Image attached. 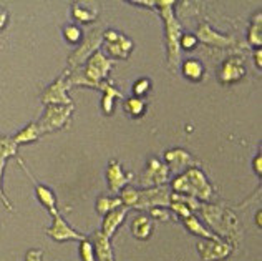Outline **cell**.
Listing matches in <instances>:
<instances>
[{"label":"cell","instance_id":"7c38bea8","mask_svg":"<svg viewBox=\"0 0 262 261\" xmlns=\"http://www.w3.org/2000/svg\"><path fill=\"white\" fill-rule=\"evenodd\" d=\"M67 83L63 77L58 78L55 83L48 86V90L42 95V102L47 105H72V102L67 97Z\"/></svg>","mask_w":262,"mask_h":261},{"label":"cell","instance_id":"3957f363","mask_svg":"<svg viewBox=\"0 0 262 261\" xmlns=\"http://www.w3.org/2000/svg\"><path fill=\"white\" fill-rule=\"evenodd\" d=\"M113 67V62L108 60V58L100 52H95L93 55L88 58V65H86L83 78L78 80H68L67 89H70V85H91V86H100L101 78H105L108 75V70Z\"/></svg>","mask_w":262,"mask_h":261},{"label":"cell","instance_id":"30bf717a","mask_svg":"<svg viewBox=\"0 0 262 261\" xmlns=\"http://www.w3.org/2000/svg\"><path fill=\"white\" fill-rule=\"evenodd\" d=\"M105 40H106V48L111 53V57L116 58H128L129 52L133 50V42L128 37L114 30H106L105 32Z\"/></svg>","mask_w":262,"mask_h":261},{"label":"cell","instance_id":"5bb4252c","mask_svg":"<svg viewBox=\"0 0 262 261\" xmlns=\"http://www.w3.org/2000/svg\"><path fill=\"white\" fill-rule=\"evenodd\" d=\"M129 208L128 206H119V208L110 211L108 215H105V220H103V226H101V233L106 238H113V235L116 233V230L121 226V223L126 218Z\"/></svg>","mask_w":262,"mask_h":261},{"label":"cell","instance_id":"83f0119b","mask_svg":"<svg viewBox=\"0 0 262 261\" xmlns=\"http://www.w3.org/2000/svg\"><path fill=\"white\" fill-rule=\"evenodd\" d=\"M80 256H81V261H96L93 243H91V240H88V238L80 241Z\"/></svg>","mask_w":262,"mask_h":261},{"label":"cell","instance_id":"9c48e42d","mask_svg":"<svg viewBox=\"0 0 262 261\" xmlns=\"http://www.w3.org/2000/svg\"><path fill=\"white\" fill-rule=\"evenodd\" d=\"M168 173L169 170L165 163H161L158 158H151L141 177V185L143 187H161L163 183L168 182Z\"/></svg>","mask_w":262,"mask_h":261},{"label":"cell","instance_id":"603a6c76","mask_svg":"<svg viewBox=\"0 0 262 261\" xmlns=\"http://www.w3.org/2000/svg\"><path fill=\"white\" fill-rule=\"evenodd\" d=\"M98 45H100V35H96V32H93V35H91L90 39L86 40L83 48H80V50L73 55V58H70V63H72V65L81 63L86 57H88V52L95 50V47H98Z\"/></svg>","mask_w":262,"mask_h":261},{"label":"cell","instance_id":"4dcf8cb0","mask_svg":"<svg viewBox=\"0 0 262 261\" xmlns=\"http://www.w3.org/2000/svg\"><path fill=\"white\" fill-rule=\"evenodd\" d=\"M150 90H151V81L148 78H140V80L135 81L133 94H135V97H138V99H141L143 95H146Z\"/></svg>","mask_w":262,"mask_h":261},{"label":"cell","instance_id":"ba28073f","mask_svg":"<svg viewBox=\"0 0 262 261\" xmlns=\"http://www.w3.org/2000/svg\"><path fill=\"white\" fill-rule=\"evenodd\" d=\"M52 216H53V225L45 230V233L50 238H53L55 241H70V240L81 241V240H85V236L80 235L78 231H75L73 228L63 220V216L60 215L58 211L52 213Z\"/></svg>","mask_w":262,"mask_h":261},{"label":"cell","instance_id":"4fadbf2b","mask_svg":"<svg viewBox=\"0 0 262 261\" xmlns=\"http://www.w3.org/2000/svg\"><path fill=\"white\" fill-rule=\"evenodd\" d=\"M106 178H108V187L113 193H119L121 192V188L126 185L133 175L128 173V175H124L121 165L116 161V160H111L110 165H108V171H106Z\"/></svg>","mask_w":262,"mask_h":261},{"label":"cell","instance_id":"277c9868","mask_svg":"<svg viewBox=\"0 0 262 261\" xmlns=\"http://www.w3.org/2000/svg\"><path fill=\"white\" fill-rule=\"evenodd\" d=\"M72 112H73V105H48L45 115H43L40 125H38L40 133L53 132V130L57 128H62L63 125L68 122Z\"/></svg>","mask_w":262,"mask_h":261},{"label":"cell","instance_id":"e575fe53","mask_svg":"<svg viewBox=\"0 0 262 261\" xmlns=\"http://www.w3.org/2000/svg\"><path fill=\"white\" fill-rule=\"evenodd\" d=\"M151 216L155 220H161V221L171 220V213H169L166 208H163V206H156V208H151Z\"/></svg>","mask_w":262,"mask_h":261},{"label":"cell","instance_id":"ffe728a7","mask_svg":"<svg viewBox=\"0 0 262 261\" xmlns=\"http://www.w3.org/2000/svg\"><path fill=\"white\" fill-rule=\"evenodd\" d=\"M183 75L186 77L188 80L191 81H201L206 73V68L204 65L201 63L199 60H196V58H188V60H184L183 63Z\"/></svg>","mask_w":262,"mask_h":261},{"label":"cell","instance_id":"ac0fdd59","mask_svg":"<svg viewBox=\"0 0 262 261\" xmlns=\"http://www.w3.org/2000/svg\"><path fill=\"white\" fill-rule=\"evenodd\" d=\"M131 233L138 240H148L153 235V220L148 215H138L131 221Z\"/></svg>","mask_w":262,"mask_h":261},{"label":"cell","instance_id":"836d02e7","mask_svg":"<svg viewBox=\"0 0 262 261\" xmlns=\"http://www.w3.org/2000/svg\"><path fill=\"white\" fill-rule=\"evenodd\" d=\"M169 208H171L173 211H176V213L181 216L183 220L193 215V211H191L184 203H179V201H171V203H169Z\"/></svg>","mask_w":262,"mask_h":261},{"label":"cell","instance_id":"d4e9b609","mask_svg":"<svg viewBox=\"0 0 262 261\" xmlns=\"http://www.w3.org/2000/svg\"><path fill=\"white\" fill-rule=\"evenodd\" d=\"M40 137V130H38V125L30 123L29 127H25L19 135H15L12 138L15 145H22V143H30V141L37 140Z\"/></svg>","mask_w":262,"mask_h":261},{"label":"cell","instance_id":"d6a6232c","mask_svg":"<svg viewBox=\"0 0 262 261\" xmlns=\"http://www.w3.org/2000/svg\"><path fill=\"white\" fill-rule=\"evenodd\" d=\"M198 37L194 34H181V39H179V47H183L184 50H193V48L198 47Z\"/></svg>","mask_w":262,"mask_h":261},{"label":"cell","instance_id":"44dd1931","mask_svg":"<svg viewBox=\"0 0 262 261\" xmlns=\"http://www.w3.org/2000/svg\"><path fill=\"white\" fill-rule=\"evenodd\" d=\"M183 223H184V226L188 228L189 233H193V235H198V236H203L204 240H217V238H219V236L216 235V233H212V231L207 230V228H204L203 223L196 218L194 215H191V216H188V218H184Z\"/></svg>","mask_w":262,"mask_h":261},{"label":"cell","instance_id":"f35d334b","mask_svg":"<svg viewBox=\"0 0 262 261\" xmlns=\"http://www.w3.org/2000/svg\"><path fill=\"white\" fill-rule=\"evenodd\" d=\"M7 20H9V14H7V10L0 9V30H2L4 27L7 25Z\"/></svg>","mask_w":262,"mask_h":261},{"label":"cell","instance_id":"e0dca14e","mask_svg":"<svg viewBox=\"0 0 262 261\" xmlns=\"http://www.w3.org/2000/svg\"><path fill=\"white\" fill-rule=\"evenodd\" d=\"M165 161L168 170H181V168H186L189 165H193V158L188 151L184 150H169L165 153Z\"/></svg>","mask_w":262,"mask_h":261},{"label":"cell","instance_id":"52a82bcc","mask_svg":"<svg viewBox=\"0 0 262 261\" xmlns=\"http://www.w3.org/2000/svg\"><path fill=\"white\" fill-rule=\"evenodd\" d=\"M198 251L204 261H222L232 253V246L217 238V240H204L198 243Z\"/></svg>","mask_w":262,"mask_h":261},{"label":"cell","instance_id":"d590c367","mask_svg":"<svg viewBox=\"0 0 262 261\" xmlns=\"http://www.w3.org/2000/svg\"><path fill=\"white\" fill-rule=\"evenodd\" d=\"M25 261H43V251L42 249H30V251H27Z\"/></svg>","mask_w":262,"mask_h":261},{"label":"cell","instance_id":"2e32d148","mask_svg":"<svg viewBox=\"0 0 262 261\" xmlns=\"http://www.w3.org/2000/svg\"><path fill=\"white\" fill-rule=\"evenodd\" d=\"M93 248H95V256L98 261H114L111 240L106 238L101 231H96L93 235Z\"/></svg>","mask_w":262,"mask_h":261},{"label":"cell","instance_id":"60d3db41","mask_svg":"<svg viewBox=\"0 0 262 261\" xmlns=\"http://www.w3.org/2000/svg\"><path fill=\"white\" fill-rule=\"evenodd\" d=\"M260 216H262V211H259V213H257V215H255V221H257V223H259V226H260Z\"/></svg>","mask_w":262,"mask_h":261},{"label":"cell","instance_id":"484cf974","mask_svg":"<svg viewBox=\"0 0 262 261\" xmlns=\"http://www.w3.org/2000/svg\"><path fill=\"white\" fill-rule=\"evenodd\" d=\"M124 110L128 112L129 117L138 118L146 112V103L143 99H138V97H131V99H126L124 102Z\"/></svg>","mask_w":262,"mask_h":261},{"label":"cell","instance_id":"ab89813d","mask_svg":"<svg viewBox=\"0 0 262 261\" xmlns=\"http://www.w3.org/2000/svg\"><path fill=\"white\" fill-rule=\"evenodd\" d=\"M260 57H262V52H260V48H257V50L254 52V60H255V65H257V68H259V70L262 68V62H260Z\"/></svg>","mask_w":262,"mask_h":261},{"label":"cell","instance_id":"1f68e13d","mask_svg":"<svg viewBox=\"0 0 262 261\" xmlns=\"http://www.w3.org/2000/svg\"><path fill=\"white\" fill-rule=\"evenodd\" d=\"M63 35H65V39H67V42L73 43V45L81 40V30L78 29V27H75V25L65 27V29H63Z\"/></svg>","mask_w":262,"mask_h":261},{"label":"cell","instance_id":"4316f807","mask_svg":"<svg viewBox=\"0 0 262 261\" xmlns=\"http://www.w3.org/2000/svg\"><path fill=\"white\" fill-rule=\"evenodd\" d=\"M249 43L254 47H260L262 43V15L257 14V17L254 19L252 25H250V30H249Z\"/></svg>","mask_w":262,"mask_h":261},{"label":"cell","instance_id":"d6986e66","mask_svg":"<svg viewBox=\"0 0 262 261\" xmlns=\"http://www.w3.org/2000/svg\"><path fill=\"white\" fill-rule=\"evenodd\" d=\"M22 163V161H20ZM22 166H24V163H22ZM25 168V166H24ZM27 171V170H25ZM29 173V171H27ZM29 177L32 178V175L29 173ZM32 182L35 183V192H37V197L38 200H40V203L45 206V208L50 211V213H55L57 211V200H55V195L52 193V190L50 188H47V187H43V185L40 183H37L34 178H32Z\"/></svg>","mask_w":262,"mask_h":261},{"label":"cell","instance_id":"9a60e30c","mask_svg":"<svg viewBox=\"0 0 262 261\" xmlns=\"http://www.w3.org/2000/svg\"><path fill=\"white\" fill-rule=\"evenodd\" d=\"M196 37H198V40L206 43V45H212V47H227V45H231V43H232V39L216 34V32L212 30L207 24H201L199 25L198 35H196Z\"/></svg>","mask_w":262,"mask_h":261},{"label":"cell","instance_id":"f546056e","mask_svg":"<svg viewBox=\"0 0 262 261\" xmlns=\"http://www.w3.org/2000/svg\"><path fill=\"white\" fill-rule=\"evenodd\" d=\"M73 17L76 20H80V22H91L95 17H96V12L95 10H90V9H83V7H73Z\"/></svg>","mask_w":262,"mask_h":261},{"label":"cell","instance_id":"f1b7e54d","mask_svg":"<svg viewBox=\"0 0 262 261\" xmlns=\"http://www.w3.org/2000/svg\"><path fill=\"white\" fill-rule=\"evenodd\" d=\"M17 153V145L12 138H0V158L7 160L9 156Z\"/></svg>","mask_w":262,"mask_h":261},{"label":"cell","instance_id":"7a4b0ae2","mask_svg":"<svg viewBox=\"0 0 262 261\" xmlns=\"http://www.w3.org/2000/svg\"><path fill=\"white\" fill-rule=\"evenodd\" d=\"M161 10V15L165 19V32H166V45H168V58L169 67L174 68L179 63V39H181V25L173 14L174 5L173 0L169 2H156Z\"/></svg>","mask_w":262,"mask_h":261},{"label":"cell","instance_id":"8d00e7d4","mask_svg":"<svg viewBox=\"0 0 262 261\" xmlns=\"http://www.w3.org/2000/svg\"><path fill=\"white\" fill-rule=\"evenodd\" d=\"M4 165H5V160H4V158H0V198H2V201H4L5 206H7L9 210H12V206H10L9 200L5 198V195L2 193V171H4Z\"/></svg>","mask_w":262,"mask_h":261},{"label":"cell","instance_id":"74e56055","mask_svg":"<svg viewBox=\"0 0 262 261\" xmlns=\"http://www.w3.org/2000/svg\"><path fill=\"white\" fill-rule=\"evenodd\" d=\"M254 170H255V173H257L259 177L262 175V156L260 155H257L254 158Z\"/></svg>","mask_w":262,"mask_h":261},{"label":"cell","instance_id":"5b68a950","mask_svg":"<svg viewBox=\"0 0 262 261\" xmlns=\"http://www.w3.org/2000/svg\"><path fill=\"white\" fill-rule=\"evenodd\" d=\"M201 211L204 213L206 221L209 223L216 231L222 233V235H232L234 231L232 226L236 225V218H234L231 213H227V211L212 205L204 206V208H201Z\"/></svg>","mask_w":262,"mask_h":261},{"label":"cell","instance_id":"6da1fadb","mask_svg":"<svg viewBox=\"0 0 262 261\" xmlns=\"http://www.w3.org/2000/svg\"><path fill=\"white\" fill-rule=\"evenodd\" d=\"M173 190L179 195H186V197H193L203 201L211 200L212 197V187L199 168H191L181 177H178L173 182Z\"/></svg>","mask_w":262,"mask_h":261},{"label":"cell","instance_id":"8992f818","mask_svg":"<svg viewBox=\"0 0 262 261\" xmlns=\"http://www.w3.org/2000/svg\"><path fill=\"white\" fill-rule=\"evenodd\" d=\"M171 193L166 187H153L150 190H145V192H138V200H136L135 208L138 210H145V208H156V206H169L171 203Z\"/></svg>","mask_w":262,"mask_h":261},{"label":"cell","instance_id":"8fae6325","mask_svg":"<svg viewBox=\"0 0 262 261\" xmlns=\"http://www.w3.org/2000/svg\"><path fill=\"white\" fill-rule=\"evenodd\" d=\"M245 75V67L241 58H229L219 70V81L222 85L236 83Z\"/></svg>","mask_w":262,"mask_h":261},{"label":"cell","instance_id":"7402d4cb","mask_svg":"<svg viewBox=\"0 0 262 261\" xmlns=\"http://www.w3.org/2000/svg\"><path fill=\"white\" fill-rule=\"evenodd\" d=\"M100 89L105 92V97H103V102H101L103 112H105V115H111L113 107H114V99H121V94H119L114 86L106 85V83H101Z\"/></svg>","mask_w":262,"mask_h":261},{"label":"cell","instance_id":"cb8c5ba5","mask_svg":"<svg viewBox=\"0 0 262 261\" xmlns=\"http://www.w3.org/2000/svg\"><path fill=\"white\" fill-rule=\"evenodd\" d=\"M123 205L121 198L118 197H106V195H103V197L98 198L96 201V211L100 215H108L110 211L119 208V206Z\"/></svg>","mask_w":262,"mask_h":261}]
</instances>
